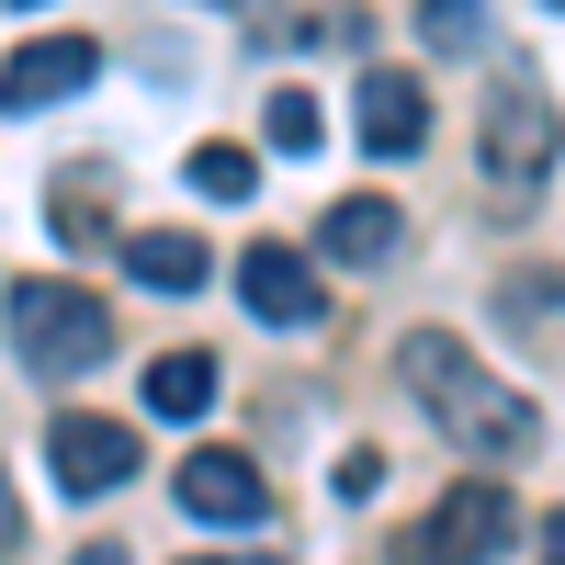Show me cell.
Returning <instances> with one entry per match:
<instances>
[{"label":"cell","instance_id":"20","mask_svg":"<svg viewBox=\"0 0 565 565\" xmlns=\"http://www.w3.org/2000/svg\"><path fill=\"white\" fill-rule=\"evenodd\" d=\"M23 12H45V0H23Z\"/></svg>","mask_w":565,"mask_h":565},{"label":"cell","instance_id":"1","mask_svg":"<svg viewBox=\"0 0 565 565\" xmlns=\"http://www.w3.org/2000/svg\"><path fill=\"white\" fill-rule=\"evenodd\" d=\"M407 385L441 407V430H452L463 452H532V441H543V407H532L521 385H498L452 328H407Z\"/></svg>","mask_w":565,"mask_h":565},{"label":"cell","instance_id":"19","mask_svg":"<svg viewBox=\"0 0 565 565\" xmlns=\"http://www.w3.org/2000/svg\"><path fill=\"white\" fill-rule=\"evenodd\" d=\"M193 565H282V554H193Z\"/></svg>","mask_w":565,"mask_h":565},{"label":"cell","instance_id":"12","mask_svg":"<svg viewBox=\"0 0 565 565\" xmlns=\"http://www.w3.org/2000/svg\"><path fill=\"white\" fill-rule=\"evenodd\" d=\"M215 407V362L204 351H159L148 362V418H204Z\"/></svg>","mask_w":565,"mask_h":565},{"label":"cell","instance_id":"16","mask_svg":"<svg viewBox=\"0 0 565 565\" xmlns=\"http://www.w3.org/2000/svg\"><path fill=\"white\" fill-rule=\"evenodd\" d=\"M45 215H57V238H90V226H103V193H68V181H57V204H45Z\"/></svg>","mask_w":565,"mask_h":565},{"label":"cell","instance_id":"15","mask_svg":"<svg viewBox=\"0 0 565 565\" xmlns=\"http://www.w3.org/2000/svg\"><path fill=\"white\" fill-rule=\"evenodd\" d=\"M317 103H306V90H271V148H317Z\"/></svg>","mask_w":565,"mask_h":565},{"label":"cell","instance_id":"7","mask_svg":"<svg viewBox=\"0 0 565 565\" xmlns=\"http://www.w3.org/2000/svg\"><path fill=\"white\" fill-rule=\"evenodd\" d=\"M103 79V45L90 34H34L12 68H0V103L12 114H45V103H68V90H90Z\"/></svg>","mask_w":565,"mask_h":565},{"label":"cell","instance_id":"9","mask_svg":"<svg viewBox=\"0 0 565 565\" xmlns=\"http://www.w3.org/2000/svg\"><path fill=\"white\" fill-rule=\"evenodd\" d=\"M543 159H554L543 90H498V114H487V170H498V181H543Z\"/></svg>","mask_w":565,"mask_h":565},{"label":"cell","instance_id":"11","mask_svg":"<svg viewBox=\"0 0 565 565\" xmlns=\"http://www.w3.org/2000/svg\"><path fill=\"white\" fill-rule=\"evenodd\" d=\"M204 238H181V226H148V238H125V271L136 282H148V295H193V282H204Z\"/></svg>","mask_w":565,"mask_h":565},{"label":"cell","instance_id":"14","mask_svg":"<svg viewBox=\"0 0 565 565\" xmlns=\"http://www.w3.org/2000/svg\"><path fill=\"white\" fill-rule=\"evenodd\" d=\"M418 34H430V45H476L487 34V0H418Z\"/></svg>","mask_w":565,"mask_h":565},{"label":"cell","instance_id":"8","mask_svg":"<svg viewBox=\"0 0 565 565\" xmlns=\"http://www.w3.org/2000/svg\"><path fill=\"white\" fill-rule=\"evenodd\" d=\"M396 238H407V215H396L385 193H340V204L317 215V249H328V260H351V271H373Z\"/></svg>","mask_w":565,"mask_h":565},{"label":"cell","instance_id":"10","mask_svg":"<svg viewBox=\"0 0 565 565\" xmlns=\"http://www.w3.org/2000/svg\"><path fill=\"white\" fill-rule=\"evenodd\" d=\"M418 136H430V90L373 68V79H362V148H373V159H418Z\"/></svg>","mask_w":565,"mask_h":565},{"label":"cell","instance_id":"5","mask_svg":"<svg viewBox=\"0 0 565 565\" xmlns=\"http://www.w3.org/2000/svg\"><path fill=\"white\" fill-rule=\"evenodd\" d=\"M45 476H57L68 498H114V487L136 476L125 418H57V430H45Z\"/></svg>","mask_w":565,"mask_h":565},{"label":"cell","instance_id":"17","mask_svg":"<svg viewBox=\"0 0 565 565\" xmlns=\"http://www.w3.org/2000/svg\"><path fill=\"white\" fill-rule=\"evenodd\" d=\"M23 543V498H12V476H0V554Z\"/></svg>","mask_w":565,"mask_h":565},{"label":"cell","instance_id":"18","mask_svg":"<svg viewBox=\"0 0 565 565\" xmlns=\"http://www.w3.org/2000/svg\"><path fill=\"white\" fill-rule=\"evenodd\" d=\"M68 565H125V543H79V554H68Z\"/></svg>","mask_w":565,"mask_h":565},{"label":"cell","instance_id":"2","mask_svg":"<svg viewBox=\"0 0 565 565\" xmlns=\"http://www.w3.org/2000/svg\"><path fill=\"white\" fill-rule=\"evenodd\" d=\"M12 351H23V373H90L114 351V306L79 295V282H23L12 295Z\"/></svg>","mask_w":565,"mask_h":565},{"label":"cell","instance_id":"13","mask_svg":"<svg viewBox=\"0 0 565 565\" xmlns=\"http://www.w3.org/2000/svg\"><path fill=\"white\" fill-rule=\"evenodd\" d=\"M249 181H260V170H249V148H226V136H204V148H193V193H215V204H238Z\"/></svg>","mask_w":565,"mask_h":565},{"label":"cell","instance_id":"4","mask_svg":"<svg viewBox=\"0 0 565 565\" xmlns=\"http://www.w3.org/2000/svg\"><path fill=\"white\" fill-rule=\"evenodd\" d=\"M238 306H249L260 328H317V317H328V282H317V260H306V249L249 238V260H238Z\"/></svg>","mask_w":565,"mask_h":565},{"label":"cell","instance_id":"6","mask_svg":"<svg viewBox=\"0 0 565 565\" xmlns=\"http://www.w3.org/2000/svg\"><path fill=\"white\" fill-rule=\"evenodd\" d=\"M181 509H193V521H215V532H260L271 521V487H260V463L249 452H193L181 463Z\"/></svg>","mask_w":565,"mask_h":565},{"label":"cell","instance_id":"3","mask_svg":"<svg viewBox=\"0 0 565 565\" xmlns=\"http://www.w3.org/2000/svg\"><path fill=\"white\" fill-rule=\"evenodd\" d=\"M498 543H509V498L498 487H452L430 521L396 543V565H487Z\"/></svg>","mask_w":565,"mask_h":565}]
</instances>
